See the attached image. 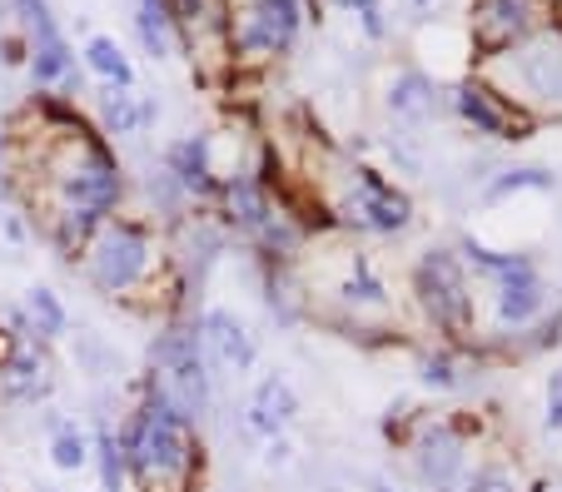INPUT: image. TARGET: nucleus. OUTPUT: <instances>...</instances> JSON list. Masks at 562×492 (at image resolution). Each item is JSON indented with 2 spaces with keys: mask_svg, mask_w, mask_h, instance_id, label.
I'll return each instance as SVG.
<instances>
[{
  "mask_svg": "<svg viewBox=\"0 0 562 492\" xmlns=\"http://www.w3.org/2000/svg\"><path fill=\"white\" fill-rule=\"evenodd\" d=\"M125 448V472L139 488H184L190 472L200 468V443H194V423L159 393V384H145V403H139L130 433L120 438Z\"/></svg>",
  "mask_w": 562,
  "mask_h": 492,
  "instance_id": "nucleus-1",
  "label": "nucleus"
},
{
  "mask_svg": "<svg viewBox=\"0 0 562 492\" xmlns=\"http://www.w3.org/2000/svg\"><path fill=\"white\" fill-rule=\"evenodd\" d=\"M414 299L424 309V319L434 323L443 339L453 343H473L477 333V304H473V284L463 274L458 249L428 244L414 264Z\"/></svg>",
  "mask_w": 562,
  "mask_h": 492,
  "instance_id": "nucleus-2",
  "label": "nucleus"
},
{
  "mask_svg": "<svg viewBox=\"0 0 562 492\" xmlns=\"http://www.w3.org/2000/svg\"><path fill=\"white\" fill-rule=\"evenodd\" d=\"M149 378L190 423L210 413V368L200 354V323H170L149 343Z\"/></svg>",
  "mask_w": 562,
  "mask_h": 492,
  "instance_id": "nucleus-3",
  "label": "nucleus"
},
{
  "mask_svg": "<svg viewBox=\"0 0 562 492\" xmlns=\"http://www.w3.org/2000/svg\"><path fill=\"white\" fill-rule=\"evenodd\" d=\"M149 259H155V249H149L145 229L125 225V219H115V225L100 219L95 239L86 244V278L105 299H115V294H130L149 274Z\"/></svg>",
  "mask_w": 562,
  "mask_h": 492,
  "instance_id": "nucleus-4",
  "label": "nucleus"
},
{
  "mask_svg": "<svg viewBox=\"0 0 562 492\" xmlns=\"http://www.w3.org/2000/svg\"><path fill=\"white\" fill-rule=\"evenodd\" d=\"M55 184H60V209H90V215H100V219H105V209H115L120 190H125L120 164L110 160V150L90 135L70 139Z\"/></svg>",
  "mask_w": 562,
  "mask_h": 492,
  "instance_id": "nucleus-5",
  "label": "nucleus"
},
{
  "mask_svg": "<svg viewBox=\"0 0 562 492\" xmlns=\"http://www.w3.org/2000/svg\"><path fill=\"white\" fill-rule=\"evenodd\" d=\"M334 225L363 229V234H404L414 225V199L404 190H393L379 170L369 164H353L349 170V190H344L339 209H334Z\"/></svg>",
  "mask_w": 562,
  "mask_h": 492,
  "instance_id": "nucleus-6",
  "label": "nucleus"
},
{
  "mask_svg": "<svg viewBox=\"0 0 562 492\" xmlns=\"http://www.w3.org/2000/svg\"><path fill=\"white\" fill-rule=\"evenodd\" d=\"M508 70L522 90V105L562 110V31H532L508 45Z\"/></svg>",
  "mask_w": 562,
  "mask_h": 492,
  "instance_id": "nucleus-7",
  "label": "nucleus"
},
{
  "mask_svg": "<svg viewBox=\"0 0 562 492\" xmlns=\"http://www.w3.org/2000/svg\"><path fill=\"white\" fill-rule=\"evenodd\" d=\"M408 462H414L424 488L458 492L468 478V438L453 423H418L414 443H408Z\"/></svg>",
  "mask_w": 562,
  "mask_h": 492,
  "instance_id": "nucleus-8",
  "label": "nucleus"
},
{
  "mask_svg": "<svg viewBox=\"0 0 562 492\" xmlns=\"http://www.w3.org/2000/svg\"><path fill=\"white\" fill-rule=\"evenodd\" d=\"M304 25V0H249L234 25V50L239 55H279L294 45Z\"/></svg>",
  "mask_w": 562,
  "mask_h": 492,
  "instance_id": "nucleus-9",
  "label": "nucleus"
},
{
  "mask_svg": "<svg viewBox=\"0 0 562 492\" xmlns=\"http://www.w3.org/2000/svg\"><path fill=\"white\" fill-rule=\"evenodd\" d=\"M453 110L477 129V135H493V139H528L532 135V119L522 115L518 105H508V95L483 80H463L453 90Z\"/></svg>",
  "mask_w": 562,
  "mask_h": 492,
  "instance_id": "nucleus-10",
  "label": "nucleus"
},
{
  "mask_svg": "<svg viewBox=\"0 0 562 492\" xmlns=\"http://www.w3.org/2000/svg\"><path fill=\"white\" fill-rule=\"evenodd\" d=\"M200 354L204 368H220V374H249L255 368V339L245 333V323L224 309H210L200 319Z\"/></svg>",
  "mask_w": 562,
  "mask_h": 492,
  "instance_id": "nucleus-11",
  "label": "nucleus"
},
{
  "mask_svg": "<svg viewBox=\"0 0 562 492\" xmlns=\"http://www.w3.org/2000/svg\"><path fill=\"white\" fill-rule=\"evenodd\" d=\"M532 31H538V0H477L473 35L488 55L508 50Z\"/></svg>",
  "mask_w": 562,
  "mask_h": 492,
  "instance_id": "nucleus-12",
  "label": "nucleus"
},
{
  "mask_svg": "<svg viewBox=\"0 0 562 492\" xmlns=\"http://www.w3.org/2000/svg\"><path fill=\"white\" fill-rule=\"evenodd\" d=\"M548 309V278L532 268V274H518V278H503L498 294H493V319H498V329H522V323H532L538 313Z\"/></svg>",
  "mask_w": 562,
  "mask_h": 492,
  "instance_id": "nucleus-13",
  "label": "nucleus"
},
{
  "mask_svg": "<svg viewBox=\"0 0 562 492\" xmlns=\"http://www.w3.org/2000/svg\"><path fill=\"white\" fill-rule=\"evenodd\" d=\"M294 417H299V393L289 388V378H279V374L259 378L255 398H249V428L265 433V438H279Z\"/></svg>",
  "mask_w": 562,
  "mask_h": 492,
  "instance_id": "nucleus-14",
  "label": "nucleus"
},
{
  "mask_svg": "<svg viewBox=\"0 0 562 492\" xmlns=\"http://www.w3.org/2000/svg\"><path fill=\"white\" fill-rule=\"evenodd\" d=\"M165 174H170L184 194H200V199L214 194L220 180H214V170H210V139L190 135V139H180V145H170V155H165Z\"/></svg>",
  "mask_w": 562,
  "mask_h": 492,
  "instance_id": "nucleus-15",
  "label": "nucleus"
},
{
  "mask_svg": "<svg viewBox=\"0 0 562 492\" xmlns=\"http://www.w3.org/2000/svg\"><path fill=\"white\" fill-rule=\"evenodd\" d=\"M220 190H224V209H229L234 229L259 234V229L274 219V199H269V190L259 180H249V174H234V180H224Z\"/></svg>",
  "mask_w": 562,
  "mask_h": 492,
  "instance_id": "nucleus-16",
  "label": "nucleus"
},
{
  "mask_svg": "<svg viewBox=\"0 0 562 492\" xmlns=\"http://www.w3.org/2000/svg\"><path fill=\"white\" fill-rule=\"evenodd\" d=\"M334 294H339V304L353 313V323H359V313H389V284L373 274V264L363 254H353L349 278H344Z\"/></svg>",
  "mask_w": 562,
  "mask_h": 492,
  "instance_id": "nucleus-17",
  "label": "nucleus"
},
{
  "mask_svg": "<svg viewBox=\"0 0 562 492\" xmlns=\"http://www.w3.org/2000/svg\"><path fill=\"white\" fill-rule=\"evenodd\" d=\"M458 259H463V264H473L477 274H488V278H518V274H532V259L528 254H503V249H488V244H477L473 234H463L458 239Z\"/></svg>",
  "mask_w": 562,
  "mask_h": 492,
  "instance_id": "nucleus-18",
  "label": "nucleus"
},
{
  "mask_svg": "<svg viewBox=\"0 0 562 492\" xmlns=\"http://www.w3.org/2000/svg\"><path fill=\"white\" fill-rule=\"evenodd\" d=\"M389 110L404 119H428L438 110V90L428 76H418V70H408V76H398L389 85Z\"/></svg>",
  "mask_w": 562,
  "mask_h": 492,
  "instance_id": "nucleus-19",
  "label": "nucleus"
},
{
  "mask_svg": "<svg viewBox=\"0 0 562 492\" xmlns=\"http://www.w3.org/2000/svg\"><path fill=\"white\" fill-rule=\"evenodd\" d=\"M31 70H35V80H41V85H55V80H70L75 76V55H70V45H65L60 31L31 41Z\"/></svg>",
  "mask_w": 562,
  "mask_h": 492,
  "instance_id": "nucleus-20",
  "label": "nucleus"
},
{
  "mask_svg": "<svg viewBox=\"0 0 562 492\" xmlns=\"http://www.w3.org/2000/svg\"><path fill=\"white\" fill-rule=\"evenodd\" d=\"M100 110H105V129H110V135H135L139 125H149V119H155V105H135V95H130L125 85H110L105 100H100Z\"/></svg>",
  "mask_w": 562,
  "mask_h": 492,
  "instance_id": "nucleus-21",
  "label": "nucleus"
},
{
  "mask_svg": "<svg viewBox=\"0 0 562 492\" xmlns=\"http://www.w3.org/2000/svg\"><path fill=\"white\" fill-rule=\"evenodd\" d=\"M135 25H139V41H145V50L155 55V60H165L170 55V5L165 0H139V15H135Z\"/></svg>",
  "mask_w": 562,
  "mask_h": 492,
  "instance_id": "nucleus-22",
  "label": "nucleus"
},
{
  "mask_svg": "<svg viewBox=\"0 0 562 492\" xmlns=\"http://www.w3.org/2000/svg\"><path fill=\"white\" fill-rule=\"evenodd\" d=\"M86 65L95 70V76H105L110 85H125V90H130V80H135V70H130L125 50H120L110 35H95V41L86 45Z\"/></svg>",
  "mask_w": 562,
  "mask_h": 492,
  "instance_id": "nucleus-23",
  "label": "nucleus"
},
{
  "mask_svg": "<svg viewBox=\"0 0 562 492\" xmlns=\"http://www.w3.org/2000/svg\"><path fill=\"white\" fill-rule=\"evenodd\" d=\"M25 323L35 329V339H60L70 319H65L60 299H55L50 289H31L25 294Z\"/></svg>",
  "mask_w": 562,
  "mask_h": 492,
  "instance_id": "nucleus-24",
  "label": "nucleus"
},
{
  "mask_svg": "<svg viewBox=\"0 0 562 492\" xmlns=\"http://www.w3.org/2000/svg\"><path fill=\"white\" fill-rule=\"evenodd\" d=\"M95 462H100V488L105 492L125 488V448H120V433H110V423L95 428Z\"/></svg>",
  "mask_w": 562,
  "mask_h": 492,
  "instance_id": "nucleus-25",
  "label": "nucleus"
},
{
  "mask_svg": "<svg viewBox=\"0 0 562 492\" xmlns=\"http://www.w3.org/2000/svg\"><path fill=\"white\" fill-rule=\"evenodd\" d=\"M518 190H552V170H542V164H522V170H503L498 180L488 184V204L508 199V194Z\"/></svg>",
  "mask_w": 562,
  "mask_h": 492,
  "instance_id": "nucleus-26",
  "label": "nucleus"
},
{
  "mask_svg": "<svg viewBox=\"0 0 562 492\" xmlns=\"http://www.w3.org/2000/svg\"><path fill=\"white\" fill-rule=\"evenodd\" d=\"M90 458V443L80 438V428L75 423H55V438H50V462L60 472H75V468H86Z\"/></svg>",
  "mask_w": 562,
  "mask_h": 492,
  "instance_id": "nucleus-27",
  "label": "nucleus"
},
{
  "mask_svg": "<svg viewBox=\"0 0 562 492\" xmlns=\"http://www.w3.org/2000/svg\"><path fill=\"white\" fill-rule=\"evenodd\" d=\"M15 15H21V31L31 35V41H41V35L60 31V25H55V15H50V5H45V0H15Z\"/></svg>",
  "mask_w": 562,
  "mask_h": 492,
  "instance_id": "nucleus-28",
  "label": "nucleus"
},
{
  "mask_svg": "<svg viewBox=\"0 0 562 492\" xmlns=\"http://www.w3.org/2000/svg\"><path fill=\"white\" fill-rule=\"evenodd\" d=\"M458 492H518V488H513V478L503 468H477L473 478H463Z\"/></svg>",
  "mask_w": 562,
  "mask_h": 492,
  "instance_id": "nucleus-29",
  "label": "nucleus"
},
{
  "mask_svg": "<svg viewBox=\"0 0 562 492\" xmlns=\"http://www.w3.org/2000/svg\"><path fill=\"white\" fill-rule=\"evenodd\" d=\"M424 384L428 388H458V368L448 354H428L424 358Z\"/></svg>",
  "mask_w": 562,
  "mask_h": 492,
  "instance_id": "nucleus-30",
  "label": "nucleus"
},
{
  "mask_svg": "<svg viewBox=\"0 0 562 492\" xmlns=\"http://www.w3.org/2000/svg\"><path fill=\"white\" fill-rule=\"evenodd\" d=\"M353 11H359L363 31H369V41H383V11H379V0H349Z\"/></svg>",
  "mask_w": 562,
  "mask_h": 492,
  "instance_id": "nucleus-31",
  "label": "nucleus"
},
{
  "mask_svg": "<svg viewBox=\"0 0 562 492\" xmlns=\"http://www.w3.org/2000/svg\"><path fill=\"white\" fill-rule=\"evenodd\" d=\"M548 433H562V368L548 378Z\"/></svg>",
  "mask_w": 562,
  "mask_h": 492,
  "instance_id": "nucleus-32",
  "label": "nucleus"
},
{
  "mask_svg": "<svg viewBox=\"0 0 562 492\" xmlns=\"http://www.w3.org/2000/svg\"><path fill=\"white\" fill-rule=\"evenodd\" d=\"M170 5V21H180L184 31H194V21L204 15V0H165Z\"/></svg>",
  "mask_w": 562,
  "mask_h": 492,
  "instance_id": "nucleus-33",
  "label": "nucleus"
},
{
  "mask_svg": "<svg viewBox=\"0 0 562 492\" xmlns=\"http://www.w3.org/2000/svg\"><path fill=\"white\" fill-rule=\"evenodd\" d=\"M418 5H428V0H418Z\"/></svg>",
  "mask_w": 562,
  "mask_h": 492,
  "instance_id": "nucleus-34",
  "label": "nucleus"
}]
</instances>
